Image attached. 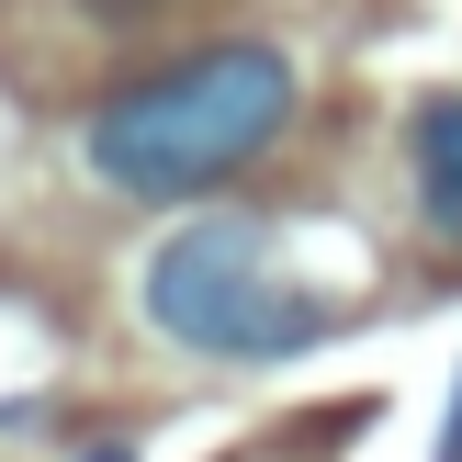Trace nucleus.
Instances as JSON below:
<instances>
[{
  "instance_id": "nucleus-1",
  "label": "nucleus",
  "mask_w": 462,
  "mask_h": 462,
  "mask_svg": "<svg viewBox=\"0 0 462 462\" xmlns=\"http://www.w3.org/2000/svg\"><path fill=\"white\" fill-rule=\"evenodd\" d=\"M282 125H293L282 45H203L192 68H158L90 113V170L135 203H180V192L237 180L248 158H271Z\"/></svg>"
},
{
  "instance_id": "nucleus-4",
  "label": "nucleus",
  "mask_w": 462,
  "mask_h": 462,
  "mask_svg": "<svg viewBox=\"0 0 462 462\" xmlns=\"http://www.w3.org/2000/svg\"><path fill=\"white\" fill-rule=\"evenodd\" d=\"M440 462H462V406H451V429H440Z\"/></svg>"
},
{
  "instance_id": "nucleus-3",
  "label": "nucleus",
  "mask_w": 462,
  "mask_h": 462,
  "mask_svg": "<svg viewBox=\"0 0 462 462\" xmlns=\"http://www.w3.org/2000/svg\"><path fill=\"white\" fill-rule=\"evenodd\" d=\"M418 203H429V226L462 248V90H429L418 102Z\"/></svg>"
},
{
  "instance_id": "nucleus-5",
  "label": "nucleus",
  "mask_w": 462,
  "mask_h": 462,
  "mask_svg": "<svg viewBox=\"0 0 462 462\" xmlns=\"http://www.w3.org/2000/svg\"><path fill=\"white\" fill-rule=\"evenodd\" d=\"M90 462H135V451H90Z\"/></svg>"
},
{
  "instance_id": "nucleus-2",
  "label": "nucleus",
  "mask_w": 462,
  "mask_h": 462,
  "mask_svg": "<svg viewBox=\"0 0 462 462\" xmlns=\"http://www.w3.org/2000/svg\"><path fill=\"white\" fill-rule=\"evenodd\" d=\"M147 328L180 338L192 361H282L328 338V293L282 271V237L260 215H192L147 260Z\"/></svg>"
}]
</instances>
